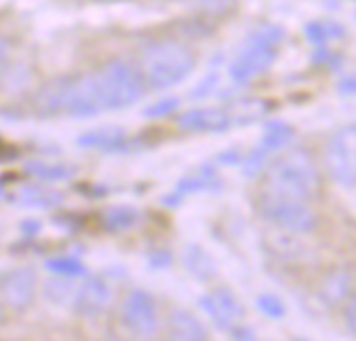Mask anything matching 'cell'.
I'll return each instance as SVG.
<instances>
[{
    "mask_svg": "<svg viewBox=\"0 0 356 341\" xmlns=\"http://www.w3.org/2000/svg\"><path fill=\"white\" fill-rule=\"evenodd\" d=\"M5 61H7V44L0 40V67H3Z\"/></svg>",
    "mask_w": 356,
    "mask_h": 341,
    "instance_id": "836d02e7",
    "label": "cell"
},
{
    "mask_svg": "<svg viewBox=\"0 0 356 341\" xmlns=\"http://www.w3.org/2000/svg\"><path fill=\"white\" fill-rule=\"evenodd\" d=\"M341 318H343V326L350 335L356 337V293H352L341 310Z\"/></svg>",
    "mask_w": 356,
    "mask_h": 341,
    "instance_id": "83f0119b",
    "label": "cell"
},
{
    "mask_svg": "<svg viewBox=\"0 0 356 341\" xmlns=\"http://www.w3.org/2000/svg\"><path fill=\"white\" fill-rule=\"evenodd\" d=\"M233 341H258L254 328H250L248 324H237L233 328Z\"/></svg>",
    "mask_w": 356,
    "mask_h": 341,
    "instance_id": "f546056e",
    "label": "cell"
},
{
    "mask_svg": "<svg viewBox=\"0 0 356 341\" xmlns=\"http://www.w3.org/2000/svg\"><path fill=\"white\" fill-rule=\"evenodd\" d=\"M0 320H3V306H0Z\"/></svg>",
    "mask_w": 356,
    "mask_h": 341,
    "instance_id": "8d00e7d4",
    "label": "cell"
},
{
    "mask_svg": "<svg viewBox=\"0 0 356 341\" xmlns=\"http://www.w3.org/2000/svg\"><path fill=\"white\" fill-rule=\"evenodd\" d=\"M124 326L138 339H151L159 328L157 303L145 289H132L122 301Z\"/></svg>",
    "mask_w": 356,
    "mask_h": 341,
    "instance_id": "52a82bcc",
    "label": "cell"
},
{
    "mask_svg": "<svg viewBox=\"0 0 356 341\" xmlns=\"http://www.w3.org/2000/svg\"><path fill=\"white\" fill-rule=\"evenodd\" d=\"M36 285H38V276L32 266L15 268L0 281V297H3L7 306L15 310H24L34 301Z\"/></svg>",
    "mask_w": 356,
    "mask_h": 341,
    "instance_id": "30bf717a",
    "label": "cell"
},
{
    "mask_svg": "<svg viewBox=\"0 0 356 341\" xmlns=\"http://www.w3.org/2000/svg\"><path fill=\"white\" fill-rule=\"evenodd\" d=\"M165 341H181V339H176V337H168Z\"/></svg>",
    "mask_w": 356,
    "mask_h": 341,
    "instance_id": "e575fe53",
    "label": "cell"
},
{
    "mask_svg": "<svg viewBox=\"0 0 356 341\" xmlns=\"http://www.w3.org/2000/svg\"><path fill=\"white\" fill-rule=\"evenodd\" d=\"M178 128L187 132H225L233 124V115L220 107H202L178 115Z\"/></svg>",
    "mask_w": 356,
    "mask_h": 341,
    "instance_id": "7c38bea8",
    "label": "cell"
},
{
    "mask_svg": "<svg viewBox=\"0 0 356 341\" xmlns=\"http://www.w3.org/2000/svg\"><path fill=\"white\" fill-rule=\"evenodd\" d=\"M260 210L268 222H273L277 228L293 233V235H308L316 228V212L310 208L308 201H296V199H283L262 193Z\"/></svg>",
    "mask_w": 356,
    "mask_h": 341,
    "instance_id": "8992f818",
    "label": "cell"
},
{
    "mask_svg": "<svg viewBox=\"0 0 356 341\" xmlns=\"http://www.w3.org/2000/svg\"><path fill=\"white\" fill-rule=\"evenodd\" d=\"M47 270H51L53 274H57L61 278H78V276L86 274V266L78 258H70V256L51 258L47 262Z\"/></svg>",
    "mask_w": 356,
    "mask_h": 341,
    "instance_id": "cb8c5ba5",
    "label": "cell"
},
{
    "mask_svg": "<svg viewBox=\"0 0 356 341\" xmlns=\"http://www.w3.org/2000/svg\"><path fill=\"white\" fill-rule=\"evenodd\" d=\"M306 36L316 47H325L329 40L343 38L346 30H343V26H339L335 22H312V24L306 26Z\"/></svg>",
    "mask_w": 356,
    "mask_h": 341,
    "instance_id": "603a6c76",
    "label": "cell"
},
{
    "mask_svg": "<svg viewBox=\"0 0 356 341\" xmlns=\"http://www.w3.org/2000/svg\"><path fill=\"white\" fill-rule=\"evenodd\" d=\"M5 195V189H3V185H0V197H3Z\"/></svg>",
    "mask_w": 356,
    "mask_h": 341,
    "instance_id": "d590c367",
    "label": "cell"
},
{
    "mask_svg": "<svg viewBox=\"0 0 356 341\" xmlns=\"http://www.w3.org/2000/svg\"><path fill=\"white\" fill-rule=\"evenodd\" d=\"M101 220L107 231H113V233L128 231L138 222V210L132 206H113L103 212Z\"/></svg>",
    "mask_w": 356,
    "mask_h": 341,
    "instance_id": "44dd1931",
    "label": "cell"
},
{
    "mask_svg": "<svg viewBox=\"0 0 356 341\" xmlns=\"http://www.w3.org/2000/svg\"><path fill=\"white\" fill-rule=\"evenodd\" d=\"M293 341H308V339H293Z\"/></svg>",
    "mask_w": 356,
    "mask_h": 341,
    "instance_id": "74e56055",
    "label": "cell"
},
{
    "mask_svg": "<svg viewBox=\"0 0 356 341\" xmlns=\"http://www.w3.org/2000/svg\"><path fill=\"white\" fill-rule=\"evenodd\" d=\"M26 169L36 176L38 181L44 183H57V181H67L76 174V167L67 163H47V161H30Z\"/></svg>",
    "mask_w": 356,
    "mask_h": 341,
    "instance_id": "d6986e66",
    "label": "cell"
},
{
    "mask_svg": "<svg viewBox=\"0 0 356 341\" xmlns=\"http://www.w3.org/2000/svg\"><path fill=\"white\" fill-rule=\"evenodd\" d=\"M200 3H202V9L204 11L214 13V15L229 13L235 7V0H200Z\"/></svg>",
    "mask_w": 356,
    "mask_h": 341,
    "instance_id": "f1b7e54d",
    "label": "cell"
},
{
    "mask_svg": "<svg viewBox=\"0 0 356 341\" xmlns=\"http://www.w3.org/2000/svg\"><path fill=\"white\" fill-rule=\"evenodd\" d=\"M183 262H185L187 270H189L197 281H212V278L216 276V272H218L216 262L212 260V256H210L204 247H200V245H195V243H191V245L185 247V251H183Z\"/></svg>",
    "mask_w": 356,
    "mask_h": 341,
    "instance_id": "e0dca14e",
    "label": "cell"
},
{
    "mask_svg": "<svg viewBox=\"0 0 356 341\" xmlns=\"http://www.w3.org/2000/svg\"><path fill=\"white\" fill-rule=\"evenodd\" d=\"M13 201L22 208H38V210H51V208H57L61 206L63 201V193L55 191V189H49V187H42V185H26L22 187Z\"/></svg>",
    "mask_w": 356,
    "mask_h": 341,
    "instance_id": "2e32d148",
    "label": "cell"
},
{
    "mask_svg": "<svg viewBox=\"0 0 356 341\" xmlns=\"http://www.w3.org/2000/svg\"><path fill=\"white\" fill-rule=\"evenodd\" d=\"M266 159H268V155L258 147V149H254L245 159H243V174L248 176V178H252V176H256L260 169L266 165Z\"/></svg>",
    "mask_w": 356,
    "mask_h": 341,
    "instance_id": "4316f807",
    "label": "cell"
},
{
    "mask_svg": "<svg viewBox=\"0 0 356 341\" xmlns=\"http://www.w3.org/2000/svg\"><path fill=\"white\" fill-rule=\"evenodd\" d=\"M170 337L181 341H208V328L193 312L178 308L170 314Z\"/></svg>",
    "mask_w": 356,
    "mask_h": 341,
    "instance_id": "5bb4252c",
    "label": "cell"
},
{
    "mask_svg": "<svg viewBox=\"0 0 356 341\" xmlns=\"http://www.w3.org/2000/svg\"><path fill=\"white\" fill-rule=\"evenodd\" d=\"M74 310L82 316H97L111 303V287L101 276H86L74 291Z\"/></svg>",
    "mask_w": 356,
    "mask_h": 341,
    "instance_id": "8fae6325",
    "label": "cell"
},
{
    "mask_svg": "<svg viewBox=\"0 0 356 341\" xmlns=\"http://www.w3.org/2000/svg\"><path fill=\"white\" fill-rule=\"evenodd\" d=\"M337 90L343 94H354L356 92V76H348L337 84Z\"/></svg>",
    "mask_w": 356,
    "mask_h": 341,
    "instance_id": "4dcf8cb0",
    "label": "cell"
},
{
    "mask_svg": "<svg viewBox=\"0 0 356 341\" xmlns=\"http://www.w3.org/2000/svg\"><path fill=\"white\" fill-rule=\"evenodd\" d=\"M293 138V130L291 126L283 124V122H270L266 128H264V134H262V140H260V149L270 155L275 151H281L285 149Z\"/></svg>",
    "mask_w": 356,
    "mask_h": 341,
    "instance_id": "ffe728a7",
    "label": "cell"
},
{
    "mask_svg": "<svg viewBox=\"0 0 356 341\" xmlns=\"http://www.w3.org/2000/svg\"><path fill=\"white\" fill-rule=\"evenodd\" d=\"M200 306L210 316V320L222 331H233L237 324H241L245 316L243 303L229 289H214L206 293L200 299Z\"/></svg>",
    "mask_w": 356,
    "mask_h": 341,
    "instance_id": "9c48e42d",
    "label": "cell"
},
{
    "mask_svg": "<svg viewBox=\"0 0 356 341\" xmlns=\"http://www.w3.org/2000/svg\"><path fill=\"white\" fill-rule=\"evenodd\" d=\"M258 310L268 318H283L285 316V303L273 293H262L258 297Z\"/></svg>",
    "mask_w": 356,
    "mask_h": 341,
    "instance_id": "d4e9b609",
    "label": "cell"
},
{
    "mask_svg": "<svg viewBox=\"0 0 356 341\" xmlns=\"http://www.w3.org/2000/svg\"><path fill=\"white\" fill-rule=\"evenodd\" d=\"M300 235H293V233H287V231H281V233H270L266 243H268V249L279 256L281 260L285 262H296L300 260L302 256H306V245L298 239Z\"/></svg>",
    "mask_w": 356,
    "mask_h": 341,
    "instance_id": "ac0fdd59",
    "label": "cell"
},
{
    "mask_svg": "<svg viewBox=\"0 0 356 341\" xmlns=\"http://www.w3.org/2000/svg\"><path fill=\"white\" fill-rule=\"evenodd\" d=\"M178 107H181V101L176 97H165V99L151 103L145 109V117H165V115H172Z\"/></svg>",
    "mask_w": 356,
    "mask_h": 341,
    "instance_id": "484cf974",
    "label": "cell"
},
{
    "mask_svg": "<svg viewBox=\"0 0 356 341\" xmlns=\"http://www.w3.org/2000/svg\"><path fill=\"white\" fill-rule=\"evenodd\" d=\"M350 295H352V272L341 266L327 270L318 285V299L325 306L335 308V306H343Z\"/></svg>",
    "mask_w": 356,
    "mask_h": 341,
    "instance_id": "4fadbf2b",
    "label": "cell"
},
{
    "mask_svg": "<svg viewBox=\"0 0 356 341\" xmlns=\"http://www.w3.org/2000/svg\"><path fill=\"white\" fill-rule=\"evenodd\" d=\"M318 189V167L306 149H291L268 165L264 183L266 195L310 203L316 197Z\"/></svg>",
    "mask_w": 356,
    "mask_h": 341,
    "instance_id": "6da1fadb",
    "label": "cell"
},
{
    "mask_svg": "<svg viewBox=\"0 0 356 341\" xmlns=\"http://www.w3.org/2000/svg\"><path fill=\"white\" fill-rule=\"evenodd\" d=\"M281 40H283V30L277 26H266L262 30H256L250 36L245 49L231 63L229 69L231 78L239 84H245L268 72L277 59V47Z\"/></svg>",
    "mask_w": 356,
    "mask_h": 341,
    "instance_id": "277c9868",
    "label": "cell"
},
{
    "mask_svg": "<svg viewBox=\"0 0 356 341\" xmlns=\"http://www.w3.org/2000/svg\"><path fill=\"white\" fill-rule=\"evenodd\" d=\"M22 231L28 233V235H36L40 231V222H36V220H24L22 222Z\"/></svg>",
    "mask_w": 356,
    "mask_h": 341,
    "instance_id": "1f68e13d",
    "label": "cell"
},
{
    "mask_svg": "<svg viewBox=\"0 0 356 341\" xmlns=\"http://www.w3.org/2000/svg\"><path fill=\"white\" fill-rule=\"evenodd\" d=\"M325 169L339 187L356 185V124L335 130L325 147Z\"/></svg>",
    "mask_w": 356,
    "mask_h": 341,
    "instance_id": "5b68a950",
    "label": "cell"
},
{
    "mask_svg": "<svg viewBox=\"0 0 356 341\" xmlns=\"http://www.w3.org/2000/svg\"><path fill=\"white\" fill-rule=\"evenodd\" d=\"M145 82L153 90H165L181 84L195 69V53L174 38L151 42L140 57Z\"/></svg>",
    "mask_w": 356,
    "mask_h": 341,
    "instance_id": "7a4b0ae2",
    "label": "cell"
},
{
    "mask_svg": "<svg viewBox=\"0 0 356 341\" xmlns=\"http://www.w3.org/2000/svg\"><path fill=\"white\" fill-rule=\"evenodd\" d=\"M95 80L105 111L134 105L145 94L147 84L143 72L126 59L107 61L99 72H95Z\"/></svg>",
    "mask_w": 356,
    "mask_h": 341,
    "instance_id": "3957f363",
    "label": "cell"
},
{
    "mask_svg": "<svg viewBox=\"0 0 356 341\" xmlns=\"http://www.w3.org/2000/svg\"><path fill=\"white\" fill-rule=\"evenodd\" d=\"M151 264L153 266H168L170 264V256L168 253H153L151 256Z\"/></svg>",
    "mask_w": 356,
    "mask_h": 341,
    "instance_id": "d6a6232c",
    "label": "cell"
},
{
    "mask_svg": "<svg viewBox=\"0 0 356 341\" xmlns=\"http://www.w3.org/2000/svg\"><path fill=\"white\" fill-rule=\"evenodd\" d=\"M78 147L82 149H99V151H120L128 144L126 132L118 126H105L97 130H88L78 136Z\"/></svg>",
    "mask_w": 356,
    "mask_h": 341,
    "instance_id": "9a60e30c",
    "label": "cell"
},
{
    "mask_svg": "<svg viewBox=\"0 0 356 341\" xmlns=\"http://www.w3.org/2000/svg\"><path fill=\"white\" fill-rule=\"evenodd\" d=\"M63 111L74 117H92L105 111L101 97H99L95 74H84V76L67 80V94H65Z\"/></svg>",
    "mask_w": 356,
    "mask_h": 341,
    "instance_id": "ba28073f",
    "label": "cell"
},
{
    "mask_svg": "<svg viewBox=\"0 0 356 341\" xmlns=\"http://www.w3.org/2000/svg\"><path fill=\"white\" fill-rule=\"evenodd\" d=\"M220 187V181L216 178V174L210 167L202 169L197 174H189L187 178H183L178 183L176 193L178 195H189V193H200V191H216Z\"/></svg>",
    "mask_w": 356,
    "mask_h": 341,
    "instance_id": "7402d4cb",
    "label": "cell"
}]
</instances>
